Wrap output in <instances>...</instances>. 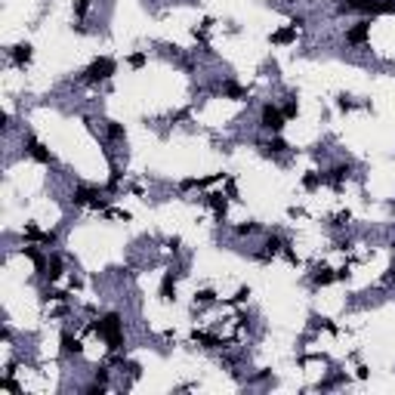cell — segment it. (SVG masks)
I'll use <instances>...</instances> for the list:
<instances>
[{"instance_id":"cell-4","label":"cell","mask_w":395,"mask_h":395,"mask_svg":"<svg viewBox=\"0 0 395 395\" xmlns=\"http://www.w3.org/2000/svg\"><path fill=\"white\" fill-rule=\"evenodd\" d=\"M28 154H31V158H37L40 164H50V161H53V154H50L44 145H40L37 139H28Z\"/></svg>"},{"instance_id":"cell-18","label":"cell","mask_w":395,"mask_h":395,"mask_svg":"<svg viewBox=\"0 0 395 395\" xmlns=\"http://www.w3.org/2000/svg\"><path fill=\"white\" fill-rule=\"evenodd\" d=\"M303 186H306V189H315V186H318V173H309V176L303 179Z\"/></svg>"},{"instance_id":"cell-6","label":"cell","mask_w":395,"mask_h":395,"mask_svg":"<svg viewBox=\"0 0 395 395\" xmlns=\"http://www.w3.org/2000/svg\"><path fill=\"white\" fill-rule=\"evenodd\" d=\"M12 62H16V65H28V62H31V44H16V47H12Z\"/></svg>"},{"instance_id":"cell-13","label":"cell","mask_w":395,"mask_h":395,"mask_svg":"<svg viewBox=\"0 0 395 395\" xmlns=\"http://www.w3.org/2000/svg\"><path fill=\"white\" fill-rule=\"evenodd\" d=\"M195 340H198V343H207V349L219 346V340H216V336H207V333H195Z\"/></svg>"},{"instance_id":"cell-8","label":"cell","mask_w":395,"mask_h":395,"mask_svg":"<svg viewBox=\"0 0 395 395\" xmlns=\"http://www.w3.org/2000/svg\"><path fill=\"white\" fill-rule=\"evenodd\" d=\"M173 293H176V281H173V272H167L161 281V296L164 300H173Z\"/></svg>"},{"instance_id":"cell-2","label":"cell","mask_w":395,"mask_h":395,"mask_svg":"<svg viewBox=\"0 0 395 395\" xmlns=\"http://www.w3.org/2000/svg\"><path fill=\"white\" fill-rule=\"evenodd\" d=\"M115 59H108V56H102V59H96L87 71H83V80H90V83H99V80H105V77H111L115 74Z\"/></svg>"},{"instance_id":"cell-17","label":"cell","mask_w":395,"mask_h":395,"mask_svg":"<svg viewBox=\"0 0 395 395\" xmlns=\"http://www.w3.org/2000/svg\"><path fill=\"white\" fill-rule=\"evenodd\" d=\"M195 300H198V303H213V290H201V293H195Z\"/></svg>"},{"instance_id":"cell-24","label":"cell","mask_w":395,"mask_h":395,"mask_svg":"<svg viewBox=\"0 0 395 395\" xmlns=\"http://www.w3.org/2000/svg\"><path fill=\"white\" fill-rule=\"evenodd\" d=\"M265 247H269V250H278V247H281V241H278V238H269V241H265Z\"/></svg>"},{"instance_id":"cell-21","label":"cell","mask_w":395,"mask_h":395,"mask_svg":"<svg viewBox=\"0 0 395 395\" xmlns=\"http://www.w3.org/2000/svg\"><path fill=\"white\" fill-rule=\"evenodd\" d=\"M265 148H269V151H284L287 145H284V142H281V139H272V142H269V145H265Z\"/></svg>"},{"instance_id":"cell-5","label":"cell","mask_w":395,"mask_h":395,"mask_svg":"<svg viewBox=\"0 0 395 395\" xmlns=\"http://www.w3.org/2000/svg\"><path fill=\"white\" fill-rule=\"evenodd\" d=\"M368 34H371V25H368V22H358L346 37H349V44H364V40H368Z\"/></svg>"},{"instance_id":"cell-9","label":"cell","mask_w":395,"mask_h":395,"mask_svg":"<svg viewBox=\"0 0 395 395\" xmlns=\"http://www.w3.org/2000/svg\"><path fill=\"white\" fill-rule=\"evenodd\" d=\"M62 352H80V343H77V336H71V333H62Z\"/></svg>"},{"instance_id":"cell-19","label":"cell","mask_w":395,"mask_h":395,"mask_svg":"<svg viewBox=\"0 0 395 395\" xmlns=\"http://www.w3.org/2000/svg\"><path fill=\"white\" fill-rule=\"evenodd\" d=\"M87 9H90V0H77V3H74V12H77V16H83Z\"/></svg>"},{"instance_id":"cell-14","label":"cell","mask_w":395,"mask_h":395,"mask_svg":"<svg viewBox=\"0 0 395 395\" xmlns=\"http://www.w3.org/2000/svg\"><path fill=\"white\" fill-rule=\"evenodd\" d=\"M108 136L111 139H124V127L121 124H108Z\"/></svg>"},{"instance_id":"cell-23","label":"cell","mask_w":395,"mask_h":395,"mask_svg":"<svg viewBox=\"0 0 395 395\" xmlns=\"http://www.w3.org/2000/svg\"><path fill=\"white\" fill-rule=\"evenodd\" d=\"M293 115H296V102H287L284 105V118H293Z\"/></svg>"},{"instance_id":"cell-16","label":"cell","mask_w":395,"mask_h":395,"mask_svg":"<svg viewBox=\"0 0 395 395\" xmlns=\"http://www.w3.org/2000/svg\"><path fill=\"white\" fill-rule=\"evenodd\" d=\"M59 269H62V263L53 257V260H50V272H47V275H50V278H59Z\"/></svg>"},{"instance_id":"cell-22","label":"cell","mask_w":395,"mask_h":395,"mask_svg":"<svg viewBox=\"0 0 395 395\" xmlns=\"http://www.w3.org/2000/svg\"><path fill=\"white\" fill-rule=\"evenodd\" d=\"M257 232V222H247V225H238V235H250Z\"/></svg>"},{"instance_id":"cell-7","label":"cell","mask_w":395,"mask_h":395,"mask_svg":"<svg viewBox=\"0 0 395 395\" xmlns=\"http://www.w3.org/2000/svg\"><path fill=\"white\" fill-rule=\"evenodd\" d=\"M290 40H296V25H287L272 34V44H290Z\"/></svg>"},{"instance_id":"cell-20","label":"cell","mask_w":395,"mask_h":395,"mask_svg":"<svg viewBox=\"0 0 395 395\" xmlns=\"http://www.w3.org/2000/svg\"><path fill=\"white\" fill-rule=\"evenodd\" d=\"M346 173H349L346 167H336V170H330V179H333V182H340V179H343Z\"/></svg>"},{"instance_id":"cell-1","label":"cell","mask_w":395,"mask_h":395,"mask_svg":"<svg viewBox=\"0 0 395 395\" xmlns=\"http://www.w3.org/2000/svg\"><path fill=\"white\" fill-rule=\"evenodd\" d=\"M96 333L108 343V349H118L124 343V333H121V315H105L102 321H96Z\"/></svg>"},{"instance_id":"cell-12","label":"cell","mask_w":395,"mask_h":395,"mask_svg":"<svg viewBox=\"0 0 395 395\" xmlns=\"http://www.w3.org/2000/svg\"><path fill=\"white\" fill-rule=\"evenodd\" d=\"M210 207H213L216 213H225V198L222 195H210Z\"/></svg>"},{"instance_id":"cell-11","label":"cell","mask_w":395,"mask_h":395,"mask_svg":"<svg viewBox=\"0 0 395 395\" xmlns=\"http://www.w3.org/2000/svg\"><path fill=\"white\" fill-rule=\"evenodd\" d=\"M225 96H232V99H244L247 90H244V87H238V83H225Z\"/></svg>"},{"instance_id":"cell-3","label":"cell","mask_w":395,"mask_h":395,"mask_svg":"<svg viewBox=\"0 0 395 395\" xmlns=\"http://www.w3.org/2000/svg\"><path fill=\"white\" fill-rule=\"evenodd\" d=\"M263 127H265V130H272V133H278L281 127H284V111H278L275 105H265L263 108Z\"/></svg>"},{"instance_id":"cell-15","label":"cell","mask_w":395,"mask_h":395,"mask_svg":"<svg viewBox=\"0 0 395 395\" xmlns=\"http://www.w3.org/2000/svg\"><path fill=\"white\" fill-rule=\"evenodd\" d=\"M130 65H133V68H142V65H145V53H133V56H130Z\"/></svg>"},{"instance_id":"cell-10","label":"cell","mask_w":395,"mask_h":395,"mask_svg":"<svg viewBox=\"0 0 395 395\" xmlns=\"http://www.w3.org/2000/svg\"><path fill=\"white\" fill-rule=\"evenodd\" d=\"M340 275H333L330 269H318L315 272V284H330V281H336Z\"/></svg>"}]
</instances>
